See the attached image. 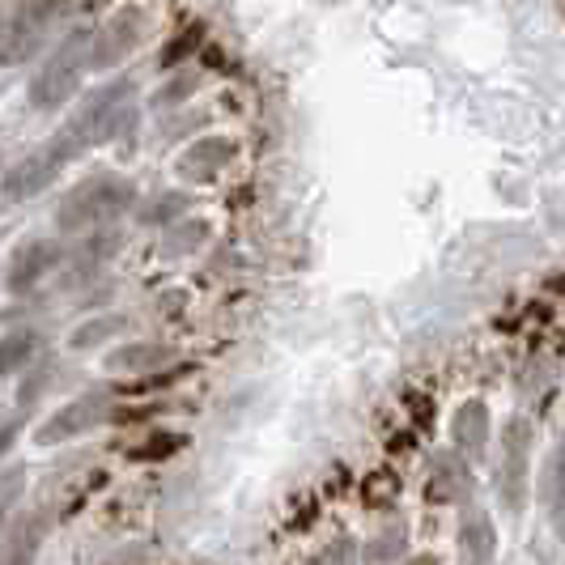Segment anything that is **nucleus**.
Listing matches in <instances>:
<instances>
[{
    "instance_id": "nucleus-1",
    "label": "nucleus",
    "mask_w": 565,
    "mask_h": 565,
    "mask_svg": "<svg viewBox=\"0 0 565 565\" xmlns=\"http://www.w3.org/2000/svg\"><path fill=\"white\" fill-rule=\"evenodd\" d=\"M132 200H137V188H132L124 174H89V179H82L68 196L60 200L56 222H60V230L103 226V222L119 217Z\"/></svg>"
},
{
    "instance_id": "nucleus-2",
    "label": "nucleus",
    "mask_w": 565,
    "mask_h": 565,
    "mask_svg": "<svg viewBox=\"0 0 565 565\" xmlns=\"http://www.w3.org/2000/svg\"><path fill=\"white\" fill-rule=\"evenodd\" d=\"M82 149H85V141L64 124L52 141H43L34 153H26L22 162L9 167V174H4V200L18 204V200H30V196H39V192H47V188L56 183L60 170L68 167Z\"/></svg>"
},
{
    "instance_id": "nucleus-3",
    "label": "nucleus",
    "mask_w": 565,
    "mask_h": 565,
    "mask_svg": "<svg viewBox=\"0 0 565 565\" xmlns=\"http://www.w3.org/2000/svg\"><path fill=\"white\" fill-rule=\"evenodd\" d=\"M89 47H94V39H89L85 30H73L56 52H52V60L34 73V82H30V107H39V111H60V107L68 103V94L77 89V82H82Z\"/></svg>"
},
{
    "instance_id": "nucleus-4",
    "label": "nucleus",
    "mask_w": 565,
    "mask_h": 565,
    "mask_svg": "<svg viewBox=\"0 0 565 565\" xmlns=\"http://www.w3.org/2000/svg\"><path fill=\"white\" fill-rule=\"evenodd\" d=\"M532 451H536V429L527 417H510L502 429V472H498V498L510 519H519L532 498Z\"/></svg>"
},
{
    "instance_id": "nucleus-5",
    "label": "nucleus",
    "mask_w": 565,
    "mask_h": 565,
    "mask_svg": "<svg viewBox=\"0 0 565 565\" xmlns=\"http://www.w3.org/2000/svg\"><path fill=\"white\" fill-rule=\"evenodd\" d=\"M128 98H132V82H111L103 89H94L89 98L82 103V111L68 119V128L82 137L85 145H98V141H111L115 132L128 124Z\"/></svg>"
},
{
    "instance_id": "nucleus-6",
    "label": "nucleus",
    "mask_w": 565,
    "mask_h": 565,
    "mask_svg": "<svg viewBox=\"0 0 565 565\" xmlns=\"http://www.w3.org/2000/svg\"><path fill=\"white\" fill-rule=\"evenodd\" d=\"M107 417H111V392H85V396L68 399L64 408H56L34 429V447H60L68 438H82L89 429H98Z\"/></svg>"
},
{
    "instance_id": "nucleus-7",
    "label": "nucleus",
    "mask_w": 565,
    "mask_h": 565,
    "mask_svg": "<svg viewBox=\"0 0 565 565\" xmlns=\"http://www.w3.org/2000/svg\"><path fill=\"white\" fill-rule=\"evenodd\" d=\"M73 0H30L26 9L9 22L4 30V64H22L26 56H34L43 47V34L56 22L60 13H68Z\"/></svg>"
},
{
    "instance_id": "nucleus-8",
    "label": "nucleus",
    "mask_w": 565,
    "mask_h": 565,
    "mask_svg": "<svg viewBox=\"0 0 565 565\" xmlns=\"http://www.w3.org/2000/svg\"><path fill=\"white\" fill-rule=\"evenodd\" d=\"M472 498V468L459 451H438L429 463L425 481V502L429 507H468Z\"/></svg>"
},
{
    "instance_id": "nucleus-9",
    "label": "nucleus",
    "mask_w": 565,
    "mask_h": 565,
    "mask_svg": "<svg viewBox=\"0 0 565 565\" xmlns=\"http://www.w3.org/2000/svg\"><path fill=\"white\" fill-rule=\"evenodd\" d=\"M145 34V13L141 9H124V13H115L107 26L94 34V47H89V64L94 68H111L119 60L128 56L137 43H141Z\"/></svg>"
},
{
    "instance_id": "nucleus-10",
    "label": "nucleus",
    "mask_w": 565,
    "mask_h": 565,
    "mask_svg": "<svg viewBox=\"0 0 565 565\" xmlns=\"http://www.w3.org/2000/svg\"><path fill=\"white\" fill-rule=\"evenodd\" d=\"M455 553H459V565H493V557H498V527H493L489 510L463 507L459 532H455Z\"/></svg>"
},
{
    "instance_id": "nucleus-11",
    "label": "nucleus",
    "mask_w": 565,
    "mask_h": 565,
    "mask_svg": "<svg viewBox=\"0 0 565 565\" xmlns=\"http://www.w3.org/2000/svg\"><path fill=\"white\" fill-rule=\"evenodd\" d=\"M234 153H238V145L230 141V137H200V141H192L179 153L174 174H179L183 183H204V179L222 174V170L234 162Z\"/></svg>"
},
{
    "instance_id": "nucleus-12",
    "label": "nucleus",
    "mask_w": 565,
    "mask_h": 565,
    "mask_svg": "<svg viewBox=\"0 0 565 565\" xmlns=\"http://www.w3.org/2000/svg\"><path fill=\"white\" fill-rule=\"evenodd\" d=\"M56 264H60V247L56 243H47V238H34V243H26V247H18L13 259H9V273H4L9 294H13V298L30 294V289L43 281Z\"/></svg>"
},
{
    "instance_id": "nucleus-13",
    "label": "nucleus",
    "mask_w": 565,
    "mask_h": 565,
    "mask_svg": "<svg viewBox=\"0 0 565 565\" xmlns=\"http://www.w3.org/2000/svg\"><path fill=\"white\" fill-rule=\"evenodd\" d=\"M47 527H52V514H47V510H30V514L9 519V532H4V565H34L43 540H47Z\"/></svg>"
},
{
    "instance_id": "nucleus-14",
    "label": "nucleus",
    "mask_w": 565,
    "mask_h": 565,
    "mask_svg": "<svg viewBox=\"0 0 565 565\" xmlns=\"http://www.w3.org/2000/svg\"><path fill=\"white\" fill-rule=\"evenodd\" d=\"M489 429H493V417H489V404L484 399H463L451 417V443L463 459H481L484 447H489Z\"/></svg>"
},
{
    "instance_id": "nucleus-15",
    "label": "nucleus",
    "mask_w": 565,
    "mask_h": 565,
    "mask_svg": "<svg viewBox=\"0 0 565 565\" xmlns=\"http://www.w3.org/2000/svg\"><path fill=\"white\" fill-rule=\"evenodd\" d=\"M170 362H174L170 344H158V340H137V344H124V349L107 353V362H103V366L111 370V374H153V370L170 366Z\"/></svg>"
},
{
    "instance_id": "nucleus-16",
    "label": "nucleus",
    "mask_w": 565,
    "mask_h": 565,
    "mask_svg": "<svg viewBox=\"0 0 565 565\" xmlns=\"http://www.w3.org/2000/svg\"><path fill=\"white\" fill-rule=\"evenodd\" d=\"M408 557V523L404 519H392V523H383L366 544V557L362 565H399Z\"/></svg>"
},
{
    "instance_id": "nucleus-17",
    "label": "nucleus",
    "mask_w": 565,
    "mask_h": 565,
    "mask_svg": "<svg viewBox=\"0 0 565 565\" xmlns=\"http://www.w3.org/2000/svg\"><path fill=\"white\" fill-rule=\"evenodd\" d=\"M540 502L548 507V519H553L557 536L565 540V443L544 463V498Z\"/></svg>"
},
{
    "instance_id": "nucleus-18",
    "label": "nucleus",
    "mask_w": 565,
    "mask_h": 565,
    "mask_svg": "<svg viewBox=\"0 0 565 565\" xmlns=\"http://www.w3.org/2000/svg\"><path fill=\"white\" fill-rule=\"evenodd\" d=\"M188 209H192V196H188V192H158V196L141 209V222L145 226H179Z\"/></svg>"
},
{
    "instance_id": "nucleus-19",
    "label": "nucleus",
    "mask_w": 565,
    "mask_h": 565,
    "mask_svg": "<svg viewBox=\"0 0 565 565\" xmlns=\"http://www.w3.org/2000/svg\"><path fill=\"white\" fill-rule=\"evenodd\" d=\"M128 328V319L124 315H98V319H85L82 328L68 337V349H77V353H85V349H98L103 340L119 337Z\"/></svg>"
},
{
    "instance_id": "nucleus-20",
    "label": "nucleus",
    "mask_w": 565,
    "mask_h": 565,
    "mask_svg": "<svg viewBox=\"0 0 565 565\" xmlns=\"http://www.w3.org/2000/svg\"><path fill=\"white\" fill-rule=\"evenodd\" d=\"M39 344H43L39 332H30V328H13V332L4 337V344H0V366H4V374H18L26 362H34V349H39Z\"/></svg>"
},
{
    "instance_id": "nucleus-21",
    "label": "nucleus",
    "mask_w": 565,
    "mask_h": 565,
    "mask_svg": "<svg viewBox=\"0 0 565 565\" xmlns=\"http://www.w3.org/2000/svg\"><path fill=\"white\" fill-rule=\"evenodd\" d=\"M396 498H399V481H396V472H387V468H374L366 481H362V502H366L370 510L396 507Z\"/></svg>"
},
{
    "instance_id": "nucleus-22",
    "label": "nucleus",
    "mask_w": 565,
    "mask_h": 565,
    "mask_svg": "<svg viewBox=\"0 0 565 565\" xmlns=\"http://www.w3.org/2000/svg\"><path fill=\"white\" fill-rule=\"evenodd\" d=\"M209 238V222L204 217H188V222H179V226H170L167 234V252L170 255H188L196 252L200 243Z\"/></svg>"
},
{
    "instance_id": "nucleus-23",
    "label": "nucleus",
    "mask_w": 565,
    "mask_h": 565,
    "mask_svg": "<svg viewBox=\"0 0 565 565\" xmlns=\"http://www.w3.org/2000/svg\"><path fill=\"white\" fill-rule=\"evenodd\" d=\"M179 447H183V438H179V434H167V429H158V434H149V438H145V443H137V447H132V459H137V463H153V459H170V455L179 451Z\"/></svg>"
},
{
    "instance_id": "nucleus-24",
    "label": "nucleus",
    "mask_w": 565,
    "mask_h": 565,
    "mask_svg": "<svg viewBox=\"0 0 565 565\" xmlns=\"http://www.w3.org/2000/svg\"><path fill=\"white\" fill-rule=\"evenodd\" d=\"M200 43H204V30H200V26H188L183 34H179V39H170V43H167V52H162V64L170 68V64L188 60L200 47Z\"/></svg>"
},
{
    "instance_id": "nucleus-25",
    "label": "nucleus",
    "mask_w": 565,
    "mask_h": 565,
    "mask_svg": "<svg viewBox=\"0 0 565 565\" xmlns=\"http://www.w3.org/2000/svg\"><path fill=\"white\" fill-rule=\"evenodd\" d=\"M196 89H200V77H192V73H188V77H174V82L162 85V89L153 94V107H174V103H183V98H192Z\"/></svg>"
},
{
    "instance_id": "nucleus-26",
    "label": "nucleus",
    "mask_w": 565,
    "mask_h": 565,
    "mask_svg": "<svg viewBox=\"0 0 565 565\" xmlns=\"http://www.w3.org/2000/svg\"><path fill=\"white\" fill-rule=\"evenodd\" d=\"M315 565H358V544L349 536H337L323 553H319V562Z\"/></svg>"
},
{
    "instance_id": "nucleus-27",
    "label": "nucleus",
    "mask_w": 565,
    "mask_h": 565,
    "mask_svg": "<svg viewBox=\"0 0 565 565\" xmlns=\"http://www.w3.org/2000/svg\"><path fill=\"white\" fill-rule=\"evenodd\" d=\"M47 379H52V366L43 362V366H39V374H30L26 383H22V392H18V404L26 408L30 399H39V396H43V387H47Z\"/></svg>"
},
{
    "instance_id": "nucleus-28",
    "label": "nucleus",
    "mask_w": 565,
    "mask_h": 565,
    "mask_svg": "<svg viewBox=\"0 0 565 565\" xmlns=\"http://www.w3.org/2000/svg\"><path fill=\"white\" fill-rule=\"evenodd\" d=\"M18 498H22V468H9L4 472V514H13Z\"/></svg>"
},
{
    "instance_id": "nucleus-29",
    "label": "nucleus",
    "mask_w": 565,
    "mask_h": 565,
    "mask_svg": "<svg viewBox=\"0 0 565 565\" xmlns=\"http://www.w3.org/2000/svg\"><path fill=\"white\" fill-rule=\"evenodd\" d=\"M408 404H413V413H417V425H429V417H434V408H429V399L417 396V392H413V396H408Z\"/></svg>"
},
{
    "instance_id": "nucleus-30",
    "label": "nucleus",
    "mask_w": 565,
    "mask_h": 565,
    "mask_svg": "<svg viewBox=\"0 0 565 565\" xmlns=\"http://www.w3.org/2000/svg\"><path fill=\"white\" fill-rule=\"evenodd\" d=\"M408 565H443L434 553H422V557H408Z\"/></svg>"
}]
</instances>
